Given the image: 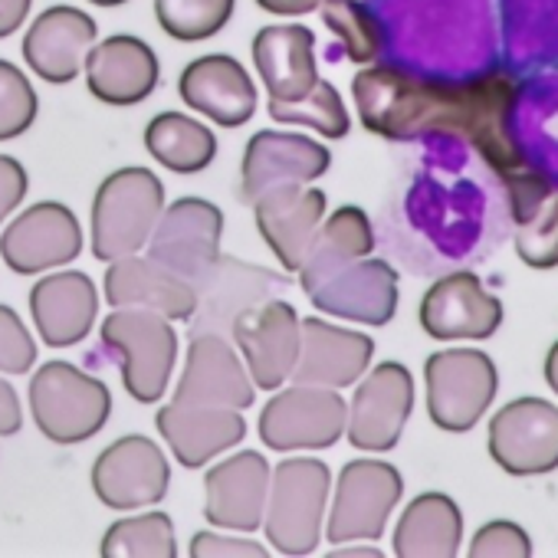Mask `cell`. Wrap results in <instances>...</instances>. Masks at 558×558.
Wrapping results in <instances>:
<instances>
[{"label": "cell", "mask_w": 558, "mask_h": 558, "mask_svg": "<svg viewBox=\"0 0 558 558\" xmlns=\"http://www.w3.org/2000/svg\"><path fill=\"white\" fill-rule=\"evenodd\" d=\"M398 558H453L463 545V512L447 493L414 496L395 525Z\"/></svg>", "instance_id": "obj_29"}, {"label": "cell", "mask_w": 558, "mask_h": 558, "mask_svg": "<svg viewBox=\"0 0 558 558\" xmlns=\"http://www.w3.org/2000/svg\"><path fill=\"white\" fill-rule=\"evenodd\" d=\"M319 313L362 326H388L398 313V269L388 259L362 256L306 290Z\"/></svg>", "instance_id": "obj_17"}, {"label": "cell", "mask_w": 558, "mask_h": 558, "mask_svg": "<svg viewBox=\"0 0 558 558\" xmlns=\"http://www.w3.org/2000/svg\"><path fill=\"white\" fill-rule=\"evenodd\" d=\"M165 210V184L151 168L112 171L93 197V256L112 263L138 253Z\"/></svg>", "instance_id": "obj_3"}, {"label": "cell", "mask_w": 558, "mask_h": 558, "mask_svg": "<svg viewBox=\"0 0 558 558\" xmlns=\"http://www.w3.org/2000/svg\"><path fill=\"white\" fill-rule=\"evenodd\" d=\"M145 148L171 174H201L217 158L214 129L184 112H158L145 125Z\"/></svg>", "instance_id": "obj_31"}, {"label": "cell", "mask_w": 558, "mask_h": 558, "mask_svg": "<svg viewBox=\"0 0 558 558\" xmlns=\"http://www.w3.org/2000/svg\"><path fill=\"white\" fill-rule=\"evenodd\" d=\"M181 102L207 116L220 129H240L256 116V86L243 63L230 53H207L191 60L178 76Z\"/></svg>", "instance_id": "obj_22"}, {"label": "cell", "mask_w": 558, "mask_h": 558, "mask_svg": "<svg viewBox=\"0 0 558 558\" xmlns=\"http://www.w3.org/2000/svg\"><path fill=\"white\" fill-rule=\"evenodd\" d=\"M31 8H34V0H0V40L14 37L27 24Z\"/></svg>", "instance_id": "obj_43"}, {"label": "cell", "mask_w": 558, "mask_h": 558, "mask_svg": "<svg viewBox=\"0 0 558 558\" xmlns=\"http://www.w3.org/2000/svg\"><path fill=\"white\" fill-rule=\"evenodd\" d=\"M486 450L506 476L558 470V408L542 398H515L489 417Z\"/></svg>", "instance_id": "obj_10"}, {"label": "cell", "mask_w": 558, "mask_h": 558, "mask_svg": "<svg viewBox=\"0 0 558 558\" xmlns=\"http://www.w3.org/2000/svg\"><path fill=\"white\" fill-rule=\"evenodd\" d=\"M89 4H96V8H122V4H129V0H89Z\"/></svg>", "instance_id": "obj_47"}, {"label": "cell", "mask_w": 558, "mask_h": 558, "mask_svg": "<svg viewBox=\"0 0 558 558\" xmlns=\"http://www.w3.org/2000/svg\"><path fill=\"white\" fill-rule=\"evenodd\" d=\"M83 253L80 217L60 201L31 204L4 233H0V256L4 266L21 276H37L73 263Z\"/></svg>", "instance_id": "obj_15"}, {"label": "cell", "mask_w": 558, "mask_h": 558, "mask_svg": "<svg viewBox=\"0 0 558 558\" xmlns=\"http://www.w3.org/2000/svg\"><path fill=\"white\" fill-rule=\"evenodd\" d=\"M272 466L259 450H240L204 476V519L230 532H256L263 525Z\"/></svg>", "instance_id": "obj_21"}, {"label": "cell", "mask_w": 558, "mask_h": 558, "mask_svg": "<svg viewBox=\"0 0 558 558\" xmlns=\"http://www.w3.org/2000/svg\"><path fill=\"white\" fill-rule=\"evenodd\" d=\"M155 427L161 440L171 447L181 466L201 470L217 453L236 447L246 437L243 411L217 408V404H191V401H168L155 414Z\"/></svg>", "instance_id": "obj_25"}, {"label": "cell", "mask_w": 558, "mask_h": 558, "mask_svg": "<svg viewBox=\"0 0 558 558\" xmlns=\"http://www.w3.org/2000/svg\"><path fill=\"white\" fill-rule=\"evenodd\" d=\"M102 293L112 310H151L171 323H187L201 310V293L184 276L151 256H119L106 263Z\"/></svg>", "instance_id": "obj_18"}, {"label": "cell", "mask_w": 558, "mask_h": 558, "mask_svg": "<svg viewBox=\"0 0 558 558\" xmlns=\"http://www.w3.org/2000/svg\"><path fill=\"white\" fill-rule=\"evenodd\" d=\"M27 187H31L27 168L11 155H0V223L24 204Z\"/></svg>", "instance_id": "obj_41"}, {"label": "cell", "mask_w": 558, "mask_h": 558, "mask_svg": "<svg viewBox=\"0 0 558 558\" xmlns=\"http://www.w3.org/2000/svg\"><path fill=\"white\" fill-rule=\"evenodd\" d=\"M102 558H174L178 538L168 512H142L132 519H119L106 529Z\"/></svg>", "instance_id": "obj_32"}, {"label": "cell", "mask_w": 558, "mask_h": 558, "mask_svg": "<svg viewBox=\"0 0 558 558\" xmlns=\"http://www.w3.org/2000/svg\"><path fill=\"white\" fill-rule=\"evenodd\" d=\"M375 359V339L332 326L319 316L300 323V359L293 368L296 385L319 388H352Z\"/></svg>", "instance_id": "obj_24"}, {"label": "cell", "mask_w": 558, "mask_h": 558, "mask_svg": "<svg viewBox=\"0 0 558 558\" xmlns=\"http://www.w3.org/2000/svg\"><path fill=\"white\" fill-rule=\"evenodd\" d=\"M352 93L365 129L375 135H460L483 155L486 165H493L506 191H515L525 178H532L509 132V116L515 106V86L509 76H489L470 86H430L398 70L375 66L355 76Z\"/></svg>", "instance_id": "obj_1"}, {"label": "cell", "mask_w": 558, "mask_h": 558, "mask_svg": "<svg viewBox=\"0 0 558 558\" xmlns=\"http://www.w3.org/2000/svg\"><path fill=\"white\" fill-rule=\"evenodd\" d=\"M300 313L283 300H266L233 319L230 336L256 388L276 391L290 381L300 359Z\"/></svg>", "instance_id": "obj_13"}, {"label": "cell", "mask_w": 558, "mask_h": 558, "mask_svg": "<svg viewBox=\"0 0 558 558\" xmlns=\"http://www.w3.org/2000/svg\"><path fill=\"white\" fill-rule=\"evenodd\" d=\"M256 398V385L233 352V345L220 336L201 332L187 345V362L181 381L174 388V401L191 404H217L246 411Z\"/></svg>", "instance_id": "obj_27"}, {"label": "cell", "mask_w": 558, "mask_h": 558, "mask_svg": "<svg viewBox=\"0 0 558 558\" xmlns=\"http://www.w3.org/2000/svg\"><path fill=\"white\" fill-rule=\"evenodd\" d=\"M266 109H269V119L279 122V125H306V129H313V132H319L323 138H332V142H339V138H345L352 132L345 99L329 80H319L316 89L306 93L296 102H272L269 99Z\"/></svg>", "instance_id": "obj_33"}, {"label": "cell", "mask_w": 558, "mask_h": 558, "mask_svg": "<svg viewBox=\"0 0 558 558\" xmlns=\"http://www.w3.org/2000/svg\"><path fill=\"white\" fill-rule=\"evenodd\" d=\"M332 168V151L300 132L263 129L243 148L240 201L253 204L276 184H313Z\"/></svg>", "instance_id": "obj_16"}, {"label": "cell", "mask_w": 558, "mask_h": 558, "mask_svg": "<svg viewBox=\"0 0 558 558\" xmlns=\"http://www.w3.org/2000/svg\"><path fill=\"white\" fill-rule=\"evenodd\" d=\"M375 253V227L372 217L359 204H342L329 217H323L296 276L303 293L316 283H323L326 276L339 272L342 266L372 256Z\"/></svg>", "instance_id": "obj_30"}, {"label": "cell", "mask_w": 558, "mask_h": 558, "mask_svg": "<svg viewBox=\"0 0 558 558\" xmlns=\"http://www.w3.org/2000/svg\"><path fill=\"white\" fill-rule=\"evenodd\" d=\"M37 112H40V99L37 89L31 86V76L21 66L0 60V142H11L31 132Z\"/></svg>", "instance_id": "obj_36"}, {"label": "cell", "mask_w": 558, "mask_h": 558, "mask_svg": "<svg viewBox=\"0 0 558 558\" xmlns=\"http://www.w3.org/2000/svg\"><path fill=\"white\" fill-rule=\"evenodd\" d=\"M191 558H217V555H230V558H263L266 545L253 542V538H230V535H217V532H197L191 538Z\"/></svg>", "instance_id": "obj_40"}, {"label": "cell", "mask_w": 558, "mask_h": 558, "mask_svg": "<svg viewBox=\"0 0 558 558\" xmlns=\"http://www.w3.org/2000/svg\"><path fill=\"white\" fill-rule=\"evenodd\" d=\"M319 11H323L326 27L342 40L345 57L352 63L368 66L381 57V50H385L381 27L362 0H323Z\"/></svg>", "instance_id": "obj_35"}, {"label": "cell", "mask_w": 558, "mask_h": 558, "mask_svg": "<svg viewBox=\"0 0 558 558\" xmlns=\"http://www.w3.org/2000/svg\"><path fill=\"white\" fill-rule=\"evenodd\" d=\"M24 427V411L21 398L11 381L0 378V437H14Z\"/></svg>", "instance_id": "obj_42"}, {"label": "cell", "mask_w": 558, "mask_h": 558, "mask_svg": "<svg viewBox=\"0 0 558 558\" xmlns=\"http://www.w3.org/2000/svg\"><path fill=\"white\" fill-rule=\"evenodd\" d=\"M37 365V342L24 319L0 303V372L4 375H27Z\"/></svg>", "instance_id": "obj_39"}, {"label": "cell", "mask_w": 558, "mask_h": 558, "mask_svg": "<svg viewBox=\"0 0 558 558\" xmlns=\"http://www.w3.org/2000/svg\"><path fill=\"white\" fill-rule=\"evenodd\" d=\"M250 207L256 230L279 266L296 272L326 217V191L313 184H276L263 191Z\"/></svg>", "instance_id": "obj_19"}, {"label": "cell", "mask_w": 558, "mask_h": 558, "mask_svg": "<svg viewBox=\"0 0 558 558\" xmlns=\"http://www.w3.org/2000/svg\"><path fill=\"white\" fill-rule=\"evenodd\" d=\"M102 345L116 352L122 385L138 404H158L178 362V332L171 319L151 310H116L102 319Z\"/></svg>", "instance_id": "obj_5"}, {"label": "cell", "mask_w": 558, "mask_h": 558, "mask_svg": "<svg viewBox=\"0 0 558 558\" xmlns=\"http://www.w3.org/2000/svg\"><path fill=\"white\" fill-rule=\"evenodd\" d=\"M96 313H99L96 283L80 269L44 276L31 290V316H34L37 336L50 349L80 345L93 332Z\"/></svg>", "instance_id": "obj_28"}, {"label": "cell", "mask_w": 558, "mask_h": 558, "mask_svg": "<svg viewBox=\"0 0 558 558\" xmlns=\"http://www.w3.org/2000/svg\"><path fill=\"white\" fill-rule=\"evenodd\" d=\"M158 27L178 44H204L217 37L230 17L236 0H151Z\"/></svg>", "instance_id": "obj_34"}, {"label": "cell", "mask_w": 558, "mask_h": 558, "mask_svg": "<svg viewBox=\"0 0 558 558\" xmlns=\"http://www.w3.org/2000/svg\"><path fill=\"white\" fill-rule=\"evenodd\" d=\"M89 93L106 106H138L145 102L161 80L158 53L132 34H112L102 44H93L83 63Z\"/></svg>", "instance_id": "obj_23"}, {"label": "cell", "mask_w": 558, "mask_h": 558, "mask_svg": "<svg viewBox=\"0 0 558 558\" xmlns=\"http://www.w3.org/2000/svg\"><path fill=\"white\" fill-rule=\"evenodd\" d=\"M332 555H381V551L378 548H359V551L355 548H336Z\"/></svg>", "instance_id": "obj_46"}, {"label": "cell", "mask_w": 558, "mask_h": 558, "mask_svg": "<svg viewBox=\"0 0 558 558\" xmlns=\"http://www.w3.org/2000/svg\"><path fill=\"white\" fill-rule=\"evenodd\" d=\"M466 555L470 558H529L532 538L512 519H493V522L476 529Z\"/></svg>", "instance_id": "obj_38"}, {"label": "cell", "mask_w": 558, "mask_h": 558, "mask_svg": "<svg viewBox=\"0 0 558 558\" xmlns=\"http://www.w3.org/2000/svg\"><path fill=\"white\" fill-rule=\"evenodd\" d=\"M515 253L532 269L558 266V194H548L525 223H515Z\"/></svg>", "instance_id": "obj_37"}, {"label": "cell", "mask_w": 558, "mask_h": 558, "mask_svg": "<svg viewBox=\"0 0 558 558\" xmlns=\"http://www.w3.org/2000/svg\"><path fill=\"white\" fill-rule=\"evenodd\" d=\"M253 66L272 102H296L316 89V34L306 24H269L253 37Z\"/></svg>", "instance_id": "obj_26"}, {"label": "cell", "mask_w": 558, "mask_h": 558, "mask_svg": "<svg viewBox=\"0 0 558 558\" xmlns=\"http://www.w3.org/2000/svg\"><path fill=\"white\" fill-rule=\"evenodd\" d=\"M323 0H256V8L272 17H310L319 11Z\"/></svg>", "instance_id": "obj_44"}, {"label": "cell", "mask_w": 558, "mask_h": 558, "mask_svg": "<svg viewBox=\"0 0 558 558\" xmlns=\"http://www.w3.org/2000/svg\"><path fill=\"white\" fill-rule=\"evenodd\" d=\"M424 336L437 342H483L493 339L502 326V303L493 296L483 279L470 269L440 276L421 300L417 310Z\"/></svg>", "instance_id": "obj_14"}, {"label": "cell", "mask_w": 558, "mask_h": 558, "mask_svg": "<svg viewBox=\"0 0 558 558\" xmlns=\"http://www.w3.org/2000/svg\"><path fill=\"white\" fill-rule=\"evenodd\" d=\"M345 434L355 450L388 453L398 447L414 411V378L401 362H381L355 381Z\"/></svg>", "instance_id": "obj_11"}, {"label": "cell", "mask_w": 558, "mask_h": 558, "mask_svg": "<svg viewBox=\"0 0 558 558\" xmlns=\"http://www.w3.org/2000/svg\"><path fill=\"white\" fill-rule=\"evenodd\" d=\"M220 236L223 210L217 204L204 197H178L174 204H165L145 246L151 259L184 276L201 293V287L217 272Z\"/></svg>", "instance_id": "obj_9"}, {"label": "cell", "mask_w": 558, "mask_h": 558, "mask_svg": "<svg viewBox=\"0 0 558 558\" xmlns=\"http://www.w3.org/2000/svg\"><path fill=\"white\" fill-rule=\"evenodd\" d=\"M404 496V476L385 460H352L342 466L332 512L326 515V538L332 545L378 542L395 506Z\"/></svg>", "instance_id": "obj_7"}, {"label": "cell", "mask_w": 558, "mask_h": 558, "mask_svg": "<svg viewBox=\"0 0 558 558\" xmlns=\"http://www.w3.org/2000/svg\"><path fill=\"white\" fill-rule=\"evenodd\" d=\"M349 404L336 388L293 385L276 391L259 411V440L269 450H329L342 440Z\"/></svg>", "instance_id": "obj_8"}, {"label": "cell", "mask_w": 558, "mask_h": 558, "mask_svg": "<svg viewBox=\"0 0 558 558\" xmlns=\"http://www.w3.org/2000/svg\"><path fill=\"white\" fill-rule=\"evenodd\" d=\"M542 375H545V385L551 388V395L558 398V339H555V342L548 345V352H545Z\"/></svg>", "instance_id": "obj_45"}, {"label": "cell", "mask_w": 558, "mask_h": 558, "mask_svg": "<svg viewBox=\"0 0 558 558\" xmlns=\"http://www.w3.org/2000/svg\"><path fill=\"white\" fill-rule=\"evenodd\" d=\"M99 37V24L73 8V4H57L47 8L31 31L24 34L21 53L31 73H37L50 86H66L83 73L86 53L93 50Z\"/></svg>", "instance_id": "obj_20"}, {"label": "cell", "mask_w": 558, "mask_h": 558, "mask_svg": "<svg viewBox=\"0 0 558 558\" xmlns=\"http://www.w3.org/2000/svg\"><path fill=\"white\" fill-rule=\"evenodd\" d=\"M329 493L332 473L323 460L293 457L276 463L269 473V496L263 512L266 542L290 558L313 555L323 538Z\"/></svg>", "instance_id": "obj_2"}, {"label": "cell", "mask_w": 558, "mask_h": 558, "mask_svg": "<svg viewBox=\"0 0 558 558\" xmlns=\"http://www.w3.org/2000/svg\"><path fill=\"white\" fill-rule=\"evenodd\" d=\"M31 417L60 447L93 440L112 414L109 388L73 362H47L31 378Z\"/></svg>", "instance_id": "obj_4"}, {"label": "cell", "mask_w": 558, "mask_h": 558, "mask_svg": "<svg viewBox=\"0 0 558 558\" xmlns=\"http://www.w3.org/2000/svg\"><path fill=\"white\" fill-rule=\"evenodd\" d=\"M171 486V466L165 450L142 437L129 434L112 440L93 463V493L106 509L132 512L165 499Z\"/></svg>", "instance_id": "obj_12"}, {"label": "cell", "mask_w": 558, "mask_h": 558, "mask_svg": "<svg viewBox=\"0 0 558 558\" xmlns=\"http://www.w3.org/2000/svg\"><path fill=\"white\" fill-rule=\"evenodd\" d=\"M427 414L447 434L473 430L499 391L496 362L480 349H444L424 362Z\"/></svg>", "instance_id": "obj_6"}]
</instances>
